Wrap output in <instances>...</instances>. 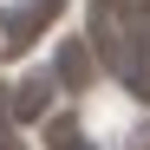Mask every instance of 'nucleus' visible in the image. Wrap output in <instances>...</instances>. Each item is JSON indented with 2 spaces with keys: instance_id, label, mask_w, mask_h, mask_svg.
<instances>
[{
  "instance_id": "f257e3e1",
  "label": "nucleus",
  "mask_w": 150,
  "mask_h": 150,
  "mask_svg": "<svg viewBox=\"0 0 150 150\" xmlns=\"http://www.w3.org/2000/svg\"><path fill=\"white\" fill-rule=\"evenodd\" d=\"M65 7V0H33V7H7L0 20H7V46H26V39H39V26L52 20Z\"/></svg>"
},
{
  "instance_id": "f03ea898",
  "label": "nucleus",
  "mask_w": 150,
  "mask_h": 150,
  "mask_svg": "<svg viewBox=\"0 0 150 150\" xmlns=\"http://www.w3.org/2000/svg\"><path fill=\"white\" fill-rule=\"evenodd\" d=\"M52 79L72 85V91L91 85V46H85V39H59V52H52Z\"/></svg>"
},
{
  "instance_id": "7ed1b4c3",
  "label": "nucleus",
  "mask_w": 150,
  "mask_h": 150,
  "mask_svg": "<svg viewBox=\"0 0 150 150\" xmlns=\"http://www.w3.org/2000/svg\"><path fill=\"white\" fill-rule=\"evenodd\" d=\"M46 98H52V85H46V79H26V85L13 91V117L20 124H39L46 117Z\"/></svg>"
},
{
  "instance_id": "20e7f679",
  "label": "nucleus",
  "mask_w": 150,
  "mask_h": 150,
  "mask_svg": "<svg viewBox=\"0 0 150 150\" xmlns=\"http://www.w3.org/2000/svg\"><path fill=\"white\" fill-rule=\"evenodd\" d=\"M46 124H52V131H46L52 150H85V137H79V124H72V117H46Z\"/></svg>"
},
{
  "instance_id": "39448f33",
  "label": "nucleus",
  "mask_w": 150,
  "mask_h": 150,
  "mask_svg": "<svg viewBox=\"0 0 150 150\" xmlns=\"http://www.w3.org/2000/svg\"><path fill=\"white\" fill-rule=\"evenodd\" d=\"M0 150H26V144H20V137L7 131V124H0Z\"/></svg>"
},
{
  "instance_id": "423d86ee",
  "label": "nucleus",
  "mask_w": 150,
  "mask_h": 150,
  "mask_svg": "<svg viewBox=\"0 0 150 150\" xmlns=\"http://www.w3.org/2000/svg\"><path fill=\"white\" fill-rule=\"evenodd\" d=\"M137 26H144V46H150V13H144V20H137Z\"/></svg>"
}]
</instances>
